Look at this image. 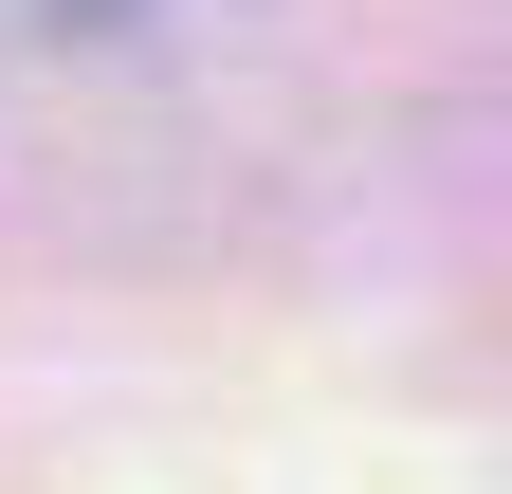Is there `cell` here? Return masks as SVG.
I'll return each mask as SVG.
<instances>
[]
</instances>
